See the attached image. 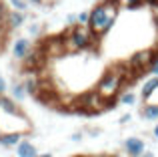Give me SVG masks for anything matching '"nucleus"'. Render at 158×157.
<instances>
[{
  "mask_svg": "<svg viewBox=\"0 0 158 157\" xmlns=\"http://www.w3.org/2000/svg\"><path fill=\"white\" fill-rule=\"evenodd\" d=\"M118 10H120L118 0H102V2H98L90 10V22H88L90 32H94L98 38H104L110 32V28L116 24Z\"/></svg>",
  "mask_w": 158,
  "mask_h": 157,
  "instance_id": "nucleus-1",
  "label": "nucleus"
},
{
  "mask_svg": "<svg viewBox=\"0 0 158 157\" xmlns=\"http://www.w3.org/2000/svg\"><path fill=\"white\" fill-rule=\"evenodd\" d=\"M98 36L94 32H90L88 26H70L68 34H66V48L74 52H80V51H88V48H96L98 47Z\"/></svg>",
  "mask_w": 158,
  "mask_h": 157,
  "instance_id": "nucleus-2",
  "label": "nucleus"
},
{
  "mask_svg": "<svg viewBox=\"0 0 158 157\" xmlns=\"http://www.w3.org/2000/svg\"><path fill=\"white\" fill-rule=\"evenodd\" d=\"M124 81H126V78H124L122 71L110 69V71H106L104 75L100 77V81L96 83V93L100 95L104 101H106V99H114V97H118Z\"/></svg>",
  "mask_w": 158,
  "mask_h": 157,
  "instance_id": "nucleus-3",
  "label": "nucleus"
},
{
  "mask_svg": "<svg viewBox=\"0 0 158 157\" xmlns=\"http://www.w3.org/2000/svg\"><path fill=\"white\" fill-rule=\"evenodd\" d=\"M76 109H80L82 113H90V111H100V109H104V99H102L100 95L96 93V89H94V91H88V93H84L80 99H78Z\"/></svg>",
  "mask_w": 158,
  "mask_h": 157,
  "instance_id": "nucleus-4",
  "label": "nucleus"
},
{
  "mask_svg": "<svg viewBox=\"0 0 158 157\" xmlns=\"http://www.w3.org/2000/svg\"><path fill=\"white\" fill-rule=\"evenodd\" d=\"M152 61V52L150 51H136L134 55L128 59V71L132 75H138V73H144L148 69Z\"/></svg>",
  "mask_w": 158,
  "mask_h": 157,
  "instance_id": "nucleus-5",
  "label": "nucleus"
},
{
  "mask_svg": "<svg viewBox=\"0 0 158 157\" xmlns=\"http://www.w3.org/2000/svg\"><path fill=\"white\" fill-rule=\"evenodd\" d=\"M122 149L128 157H142L146 153V143L140 137H128V139H124Z\"/></svg>",
  "mask_w": 158,
  "mask_h": 157,
  "instance_id": "nucleus-6",
  "label": "nucleus"
},
{
  "mask_svg": "<svg viewBox=\"0 0 158 157\" xmlns=\"http://www.w3.org/2000/svg\"><path fill=\"white\" fill-rule=\"evenodd\" d=\"M32 52V43L28 38H16L12 44V56L16 61H24Z\"/></svg>",
  "mask_w": 158,
  "mask_h": 157,
  "instance_id": "nucleus-7",
  "label": "nucleus"
},
{
  "mask_svg": "<svg viewBox=\"0 0 158 157\" xmlns=\"http://www.w3.org/2000/svg\"><path fill=\"white\" fill-rule=\"evenodd\" d=\"M22 139H24L22 131H2V133H0V145H2L4 149H16Z\"/></svg>",
  "mask_w": 158,
  "mask_h": 157,
  "instance_id": "nucleus-8",
  "label": "nucleus"
},
{
  "mask_svg": "<svg viewBox=\"0 0 158 157\" xmlns=\"http://www.w3.org/2000/svg\"><path fill=\"white\" fill-rule=\"evenodd\" d=\"M0 111L4 115H12V117H20L22 111L18 109V103L12 97H6V95H0Z\"/></svg>",
  "mask_w": 158,
  "mask_h": 157,
  "instance_id": "nucleus-9",
  "label": "nucleus"
},
{
  "mask_svg": "<svg viewBox=\"0 0 158 157\" xmlns=\"http://www.w3.org/2000/svg\"><path fill=\"white\" fill-rule=\"evenodd\" d=\"M156 91H158V77H150L144 81L142 89H140V97L144 101H148V99H152L156 95Z\"/></svg>",
  "mask_w": 158,
  "mask_h": 157,
  "instance_id": "nucleus-10",
  "label": "nucleus"
},
{
  "mask_svg": "<svg viewBox=\"0 0 158 157\" xmlns=\"http://www.w3.org/2000/svg\"><path fill=\"white\" fill-rule=\"evenodd\" d=\"M16 155L18 157H36L38 155V149L34 147V143L30 139H22L16 147Z\"/></svg>",
  "mask_w": 158,
  "mask_h": 157,
  "instance_id": "nucleus-11",
  "label": "nucleus"
},
{
  "mask_svg": "<svg viewBox=\"0 0 158 157\" xmlns=\"http://www.w3.org/2000/svg\"><path fill=\"white\" fill-rule=\"evenodd\" d=\"M140 117L144 121L158 123V103H144L142 109H140Z\"/></svg>",
  "mask_w": 158,
  "mask_h": 157,
  "instance_id": "nucleus-12",
  "label": "nucleus"
},
{
  "mask_svg": "<svg viewBox=\"0 0 158 157\" xmlns=\"http://www.w3.org/2000/svg\"><path fill=\"white\" fill-rule=\"evenodd\" d=\"M24 89H26V95H30V97H40V93H42V83L36 77H28L26 81H24Z\"/></svg>",
  "mask_w": 158,
  "mask_h": 157,
  "instance_id": "nucleus-13",
  "label": "nucleus"
},
{
  "mask_svg": "<svg viewBox=\"0 0 158 157\" xmlns=\"http://www.w3.org/2000/svg\"><path fill=\"white\" fill-rule=\"evenodd\" d=\"M24 20H26V16H24V12H18V10H12L8 12V18H6V24L10 30H14V28H20L24 24Z\"/></svg>",
  "mask_w": 158,
  "mask_h": 157,
  "instance_id": "nucleus-14",
  "label": "nucleus"
},
{
  "mask_svg": "<svg viewBox=\"0 0 158 157\" xmlns=\"http://www.w3.org/2000/svg\"><path fill=\"white\" fill-rule=\"evenodd\" d=\"M10 93H12V99H14L16 103L24 101V99H26V89H24V83H14V85H12V89H10Z\"/></svg>",
  "mask_w": 158,
  "mask_h": 157,
  "instance_id": "nucleus-15",
  "label": "nucleus"
},
{
  "mask_svg": "<svg viewBox=\"0 0 158 157\" xmlns=\"http://www.w3.org/2000/svg\"><path fill=\"white\" fill-rule=\"evenodd\" d=\"M118 4H120V8H126V10H136V8H142L144 4V0H118Z\"/></svg>",
  "mask_w": 158,
  "mask_h": 157,
  "instance_id": "nucleus-16",
  "label": "nucleus"
},
{
  "mask_svg": "<svg viewBox=\"0 0 158 157\" xmlns=\"http://www.w3.org/2000/svg\"><path fill=\"white\" fill-rule=\"evenodd\" d=\"M118 99H120V105H128V107L136 103V95L132 93V91H126V93H122Z\"/></svg>",
  "mask_w": 158,
  "mask_h": 157,
  "instance_id": "nucleus-17",
  "label": "nucleus"
},
{
  "mask_svg": "<svg viewBox=\"0 0 158 157\" xmlns=\"http://www.w3.org/2000/svg\"><path fill=\"white\" fill-rule=\"evenodd\" d=\"M12 6V10H18V12H26L28 10V0H8Z\"/></svg>",
  "mask_w": 158,
  "mask_h": 157,
  "instance_id": "nucleus-18",
  "label": "nucleus"
},
{
  "mask_svg": "<svg viewBox=\"0 0 158 157\" xmlns=\"http://www.w3.org/2000/svg\"><path fill=\"white\" fill-rule=\"evenodd\" d=\"M148 73L152 77H158V52H152V61L148 65Z\"/></svg>",
  "mask_w": 158,
  "mask_h": 157,
  "instance_id": "nucleus-19",
  "label": "nucleus"
},
{
  "mask_svg": "<svg viewBox=\"0 0 158 157\" xmlns=\"http://www.w3.org/2000/svg\"><path fill=\"white\" fill-rule=\"evenodd\" d=\"M88 22H90V12H80L78 14V24L80 26H88Z\"/></svg>",
  "mask_w": 158,
  "mask_h": 157,
  "instance_id": "nucleus-20",
  "label": "nucleus"
},
{
  "mask_svg": "<svg viewBox=\"0 0 158 157\" xmlns=\"http://www.w3.org/2000/svg\"><path fill=\"white\" fill-rule=\"evenodd\" d=\"M28 32H30L32 36L40 34V24H30V28H28Z\"/></svg>",
  "mask_w": 158,
  "mask_h": 157,
  "instance_id": "nucleus-21",
  "label": "nucleus"
},
{
  "mask_svg": "<svg viewBox=\"0 0 158 157\" xmlns=\"http://www.w3.org/2000/svg\"><path fill=\"white\" fill-rule=\"evenodd\" d=\"M100 133H102V131L98 129V127H92V129H88V135H90V137H98Z\"/></svg>",
  "mask_w": 158,
  "mask_h": 157,
  "instance_id": "nucleus-22",
  "label": "nucleus"
},
{
  "mask_svg": "<svg viewBox=\"0 0 158 157\" xmlns=\"http://www.w3.org/2000/svg\"><path fill=\"white\" fill-rule=\"evenodd\" d=\"M6 89H8V87H6V81H4V78L0 77V95H4V93H6Z\"/></svg>",
  "mask_w": 158,
  "mask_h": 157,
  "instance_id": "nucleus-23",
  "label": "nucleus"
},
{
  "mask_svg": "<svg viewBox=\"0 0 158 157\" xmlns=\"http://www.w3.org/2000/svg\"><path fill=\"white\" fill-rule=\"evenodd\" d=\"M82 137H84V135H82V131H76V133H72V141H80Z\"/></svg>",
  "mask_w": 158,
  "mask_h": 157,
  "instance_id": "nucleus-24",
  "label": "nucleus"
},
{
  "mask_svg": "<svg viewBox=\"0 0 158 157\" xmlns=\"http://www.w3.org/2000/svg\"><path fill=\"white\" fill-rule=\"evenodd\" d=\"M128 121H130V115H122V117H120V123H122V125H124V123H128Z\"/></svg>",
  "mask_w": 158,
  "mask_h": 157,
  "instance_id": "nucleus-25",
  "label": "nucleus"
},
{
  "mask_svg": "<svg viewBox=\"0 0 158 157\" xmlns=\"http://www.w3.org/2000/svg\"><path fill=\"white\" fill-rule=\"evenodd\" d=\"M144 2H146L148 6H154V8H158V0H144Z\"/></svg>",
  "mask_w": 158,
  "mask_h": 157,
  "instance_id": "nucleus-26",
  "label": "nucleus"
},
{
  "mask_svg": "<svg viewBox=\"0 0 158 157\" xmlns=\"http://www.w3.org/2000/svg\"><path fill=\"white\" fill-rule=\"evenodd\" d=\"M28 4H34V6H40V4H44V0H28Z\"/></svg>",
  "mask_w": 158,
  "mask_h": 157,
  "instance_id": "nucleus-27",
  "label": "nucleus"
},
{
  "mask_svg": "<svg viewBox=\"0 0 158 157\" xmlns=\"http://www.w3.org/2000/svg\"><path fill=\"white\" fill-rule=\"evenodd\" d=\"M152 135H154V139H158V123L154 125V129H152Z\"/></svg>",
  "mask_w": 158,
  "mask_h": 157,
  "instance_id": "nucleus-28",
  "label": "nucleus"
},
{
  "mask_svg": "<svg viewBox=\"0 0 158 157\" xmlns=\"http://www.w3.org/2000/svg\"><path fill=\"white\" fill-rule=\"evenodd\" d=\"M142 157H154V153H152V151H150V149H146V153H144Z\"/></svg>",
  "mask_w": 158,
  "mask_h": 157,
  "instance_id": "nucleus-29",
  "label": "nucleus"
},
{
  "mask_svg": "<svg viewBox=\"0 0 158 157\" xmlns=\"http://www.w3.org/2000/svg\"><path fill=\"white\" fill-rule=\"evenodd\" d=\"M36 157H54V155H52V153H38Z\"/></svg>",
  "mask_w": 158,
  "mask_h": 157,
  "instance_id": "nucleus-30",
  "label": "nucleus"
},
{
  "mask_svg": "<svg viewBox=\"0 0 158 157\" xmlns=\"http://www.w3.org/2000/svg\"><path fill=\"white\" fill-rule=\"evenodd\" d=\"M88 157H108V155H102V153H96V155H88Z\"/></svg>",
  "mask_w": 158,
  "mask_h": 157,
  "instance_id": "nucleus-31",
  "label": "nucleus"
},
{
  "mask_svg": "<svg viewBox=\"0 0 158 157\" xmlns=\"http://www.w3.org/2000/svg\"><path fill=\"white\" fill-rule=\"evenodd\" d=\"M2 47H4V40H2V36H0V51H2Z\"/></svg>",
  "mask_w": 158,
  "mask_h": 157,
  "instance_id": "nucleus-32",
  "label": "nucleus"
},
{
  "mask_svg": "<svg viewBox=\"0 0 158 157\" xmlns=\"http://www.w3.org/2000/svg\"><path fill=\"white\" fill-rule=\"evenodd\" d=\"M74 157H88V155H74Z\"/></svg>",
  "mask_w": 158,
  "mask_h": 157,
  "instance_id": "nucleus-33",
  "label": "nucleus"
},
{
  "mask_svg": "<svg viewBox=\"0 0 158 157\" xmlns=\"http://www.w3.org/2000/svg\"><path fill=\"white\" fill-rule=\"evenodd\" d=\"M108 157H120V155H108Z\"/></svg>",
  "mask_w": 158,
  "mask_h": 157,
  "instance_id": "nucleus-34",
  "label": "nucleus"
},
{
  "mask_svg": "<svg viewBox=\"0 0 158 157\" xmlns=\"http://www.w3.org/2000/svg\"><path fill=\"white\" fill-rule=\"evenodd\" d=\"M156 24H158V18H156Z\"/></svg>",
  "mask_w": 158,
  "mask_h": 157,
  "instance_id": "nucleus-35",
  "label": "nucleus"
}]
</instances>
